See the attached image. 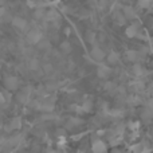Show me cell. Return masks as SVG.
<instances>
[{
	"mask_svg": "<svg viewBox=\"0 0 153 153\" xmlns=\"http://www.w3.org/2000/svg\"><path fill=\"white\" fill-rule=\"evenodd\" d=\"M38 67H39V63H38V61L32 59V61L30 62V69H31V70H36Z\"/></svg>",
	"mask_w": 153,
	"mask_h": 153,
	"instance_id": "cell-12",
	"label": "cell"
},
{
	"mask_svg": "<svg viewBox=\"0 0 153 153\" xmlns=\"http://www.w3.org/2000/svg\"><path fill=\"white\" fill-rule=\"evenodd\" d=\"M12 24H13V27H16V28L24 30L26 28V26H27V22L24 20L23 18H13L12 19Z\"/></svg>",
	"mask_w": 153,
	"mask_h": 153,
	"instance_id": "cell-1",
	"label": "cell"
},
{
	"mask_svg": "<svg viewBox=\"0 0 153 153\" xmlns=\"http://www.w3.org/2000/svg\"><path fill=\"white\" fill-rule=\"evenodd\" d=\"M28 40L30 43H39L42 40V35L36 31H32L31 34H28Z\"/></svg>",
	"mask_w": 153,
	"mask_h": 153,
	"instance_id": "cell-3",
	"label": "cell"
},
{
	"mask_svg": "<svg viewBox=\"0 0 153 153\" xmlns=\"http://www.w3.org/2000/svg\"><path fill=\"white\" fill-rule=\"evenodd\" d=\"M108 62H109L110 65H116L117 62H118V54H116V53L109 54V56H108Z\"/></svg>",
	"mask_w": 153,
	"mask_h": 153,
	"instance_id": "cell-6",
	"label": "cell"
},
{
	"mask_svg": "<svg viewBox=\"0 0 153 153\" xmlns=\"http://www.w3.org/2000/svg\"><path fill=\"white\" fill-rule=\"evenodd\" d=\"M82 109H83L85 111H90V109H91V102H90V101L85 102V105L82 106Z\"/></svg>",
	"mask_w": 153,
	"mask_h": 153,
	"instance_id": "cell-13",
	"label": "cell"
},
{
	"mask_svg": "<svg viewBox=\"0 0 153 153\" xmlns=\"http://www.w3.org/2000/svg\"><path fill=\"white\" fill-rule=\"evenodd\" d=\"M109 74H110V69H109L108 66L98 67V76H100V78H108Z\"/></svg>",
	"mask_w": 153,
	"mask_h": 153,
	"instance_id": "cell-4",
	"label": "cell"
},
{
	"mask_svg": "<svg viewBox=\"0 0 153 153\" xmlns=\"http://www.w3.org/2000/svg\"><path fill=\"white\" fill-rule=\"evenodd\" d=\"M87 40H89L90 43H93L95 40V34H93V32H87Z\"/></svg>",
	"mask_w": 153,
	"mask_h": 153,
	"instance_id": "cell-14",
	"label": "cell"
},
{
	"mask_svg": "<svg viewBox=\"0 0 153 153\" xmlns=\"http://www.w3.org/2000/svg\"><path fill=\"white\" fill-rule=\"evenodd\" d=\"M126 35L128 36H134V35H137V28H136L134 26H132V27H129V28L126 30Z\"/></svg>",
	"mask_w": 153,
	"mask_h": 153,
	"instance_id": "cell-9",
	"label": "cell"
},
{
	"mask_svg": "<svg viewBox=\"0 0 153 153\" xmlns=\"http://www.w3.org/2000/svg\"><path fill=\"white\" fill-rule=\"evenodd\" d=\"M5 85H7L8 89L13 90L18 87V79H16L15 76H10V78H7V81H5Z\"/></svg>",
	"mask_w": 153,
	"mask_h": 153,
	"instance_id": "cell-5",
	"label": "cell"
},
{
	"mask_svg": "<svg viewBox=\"0 0 153 153\" xmlns=\"http://www.w3.org/2000/svg\"><path fill=\"white\" fill-rule=\"evenodd\" d=\"M126 56H128V59H129V61H134L136 56H137V53H136V51H128Z\"/></svg>",
	"mask_w": 153,
	"mask_h": 153,
	"instance_id": "cell-11",
	"label": "cell"
},
{
	"mask_svg": "<svg viewBox=\"0 0 153 153\" xmlns=\"http://www.w3.org/2000/svg\"><path fill=\"white\" fill-rule=\"evenodd\" d=\"M61 50L63 51V53H70V51H71V46H70L69 42H63L61 45Z\"/></svg>",
	"mask_w": 153,
	"mask_h": 153,
	"instance_id": "cell-8",
	"label": "cell"
},
{
	"mask_svg": "<svg viewBox=\"0 0 153 153\" xmlns=\"http://www.w3.org/2000/svg\"><path fill=\"white\" fill-rule=\"evenodd\" d=\"M3 15H4V8H1V7H0V18H1Z\"/></svg>",
	"mask_w": 153,
	"mask_h": 153,
	"instance_id": "cell-17",
	"label": "cell"
},
{
	"mask_svg": "<svg viewBox=\"0 0 153 153\" xmlns=\"http://www.w3.org/2000/svg\"><path fill=\"white\" fill-rule=\"evenodd\" d=\"M140 5H141V7H148L149 1H148V0H140Z\"/></svg>",
	"mask_w": 153,
	"mask_h": 153,
	"instance_id": "cell-15",
	"label": "cell"
},
{
	"mask_svg": "<svg viewBox=\"0 0 153 153\" xmlns=\"http://www.w3.org/2000/svg\"><path fill=\"white\" fill-rule=\"evenodd\" d=\"M19 128H20V120H12L11 121V129H19Z\"/></svg>",
	"mask_w": 153,
	"mask_h": 153,
	"instance_id": "cell-10",
	"label": "cell"
},
{
	"mask_svg": "<svg viewBox=\"0 0 153 153\" xmlns=\"http://www.w3.org/2000/svg\"><path fill=\"white\" fill-rule=\"evenodd\" d=\"M106 146L103 143H101V141H97L95 143V145H93V151L94 152H101V151H105Z\"/></svg>",
	"mask_w": 153,
	"mask_h": 153,
	"instance_id": "cell-7",
	"label": "cell"
},
{
	"mask_svg": "<svg viewBox=\"0 0 153 153\" xmlns=\"http://www.w3.org/2000/svg\"><path fill=\"white\" fill-rule=\"evenodd\" d=\"M43 15H45V11L40 10V11H36V15H35V16H36V18H42Z\"/></svg>",
	"mask_w": 153,
	"mask_h": 153,
	"instance_id": "cell-16",
	"label": "cell"
},
{
	"mask_svg": "<svg viewBox=\"0 0 153 153\" xmlns=\"http://www.w3.org/2000/svg\"><path fill=\"white\" fill-rule=\"evenodd\" d=\"M91 55H93V58L97 59V61H102V59L105 58V53H103L100 47H94V48H93V50H91Z\"/></svg>",
	"mask_w": 153,
	"mask_h": 153,
	"instance_id": "cell-2",
	"label": "cell"
}]
</instances>
